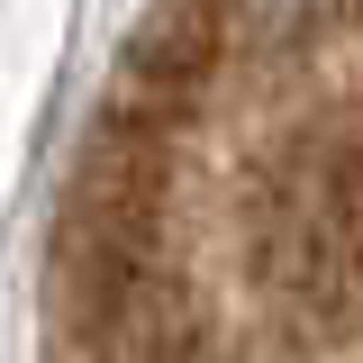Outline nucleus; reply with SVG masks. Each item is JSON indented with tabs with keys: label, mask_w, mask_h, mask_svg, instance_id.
Returning <instances> with one entry per match:
<instances>
[{
	"label": "nucleus",
	"mask_w": 363,
	"mask_h": 363,
	"mask_svg": "<svg viewBox=\"0 0 363 363\" xmlns=\"http://www.w3.org/2000/svg\"><path fill=\"white\" fill-rule=\"evenodd\" d=\"M55 363H363V0H145L45 255Z\"/></svg>",
	"instance_id": "obj_1"
}]
</instances>
